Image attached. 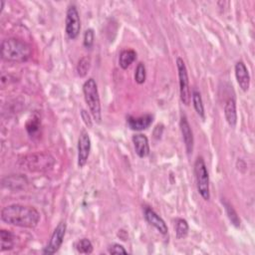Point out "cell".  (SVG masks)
<instances>
[{
	"label": "cell",
	"instance_id": "9c48e42d",
	"mask_svg": "<svg viewBox=\"0 0 255 255\" xmlns=\"http://www.w3.org/2000/svg\"><path fill=\"white\" fill-rule=\"evenodd\" d=\"M91 151V138L86 129H83L78 138V166L84 167Z\"/></svg>",
	"mask_w": 255,
	"mask_h": 255
},
{
	"label": "cell",
	"instance_id": "2e32d148",
	"mask_svg": "<svg viewBox=\"0 0 255 255\" xmlns=\"http://www.w3.org/2000/svg\"><path fill=\"white\" fill-rule=\"evenodd\" d=\"M26 183H27L26 177L22 176L20 174H13V175H10V176H6L2 180V185L4 187L10 188V189L23 188Z\"/></svg>",
	"mask_w": 255,
	"mask_h": 255
},
{
	"label": "cell",
	"instance_id": "5b68a950",
	"mask_svg": "<svg viewBox=\"0 0 255 255\" xmlns=\"http://www.w3.org/2000/svg\"><path fill=\"white\" fill-rule=\"evenodd\" d=\"M194 173L198 193L204 200H209V174L202 156H198L194 162Z\"/></svg>",
	"mask_w": 255,
	"mask_h": 255
},
{
	"label": "cell",
	"instance_id": "7402d4cb",
	"mask_svg": "<svg viewBox=\"0 0 255 255\" xmlns=\"http://www.w3.org/2000/svg\"><path fill=\"white\" fill-rule=\"evenodd\" d=\"M90 68H91V58L89 56L82 57L78 61V64H77V67H76V71H77L78 76L81 77V78L85 77L88 74Z\"/></svg>",
	"mask_w": 255,
	"mask_h": 255
},
{
	"label": "cell",
	"instance_id": "83f0119b",
	"mask_svg": "<svg viewBox=\"0 0 255 255\" xmlns=\"http://www.w3.org/2000/svg\"><path fill=\"white\" fill-rule=\"evenodd\" d=\"M81 117H82V120L84 121L85 125L89 128L92 127V120H91V117L90 115L88 114V112L86 110H82L81 111Z\"/></svg>",
	"mask_w": 255,
	"mask_h": 255
},
{
	"label": "cell",
	"instance_id": "e0dca14e",
	"mask_svg": "<svg viewBox=\"0 0 255 255\" xmlns=\"http://www.w3.org/2000/svg\"><path fill=\"white\" fill-rule=\"evenodd\" d=\"M136 59V52L132 49H125L120 53L119 65L122 69H128Z\"/></svg>",
	"mask_w": 255,
	"mask_h": 255
},
{
	"label": "cell",
	"instance_id": "4316f807",
	"mask_svg": "<svg viewBox=\"0 0 255 255\" xmlns=\"http://www.w3.org/2000/svg\"><path fill=\"white\" fill-rule=\"evenodd\" d=\"M109 253H111V254H127L128 252L123 245L115 243L109 248Z\"/></svg>",
	"mask_w": 255,
	"mask_h": 255
},
{
	"label": "cell",
	"instance_id": "5bb4252c",
	"mask_svg": "<svg viewBox=\"0 0 255 255\" xmlns=\"http://www.w3.org/2000/svg\"><path fill=\"white\" fill-rule=\"evenodd\" d=\"M132 143L134 146V151L139 157H145L149 154V143L146 135L142 133H135L132 135Z\"/></svg>",
	"mask_w": 255,
	"mask_h": 255
},
{
	"label": "cell",
	"instance_id": "4fadbf2b",
	"mask_svg": "<svg viewBox=\"0 0 255 255\" xmlns=\"http://www.w3.org/2000/svg\"><path fill=\"white\" fill-rule=\"evenodd\" d=\"M153 117L149 114H145L140 117H132V116H128L127 117V124L128 128L132 130H143L149 128V126L152 124Z\"/></svg>",
	"mask_w": 255,
	"mask_h": 255
},
{
	"label": "cell",
	"instance_id": "277c9868",
	"mask_svg": "<svg viewBox=\"0 0 255 255\" xmlns=\"http://www.w3.org/2000/svg\"><path fill=\"white\" fill-rule=\"evenodd\" d=\"M84 98L87 106L91 112L93 119L97 123H101L102 111H101V101L98 91V85L93 78L88 79L83 85Z\"/></svg>",
	"mask_w": 255,
	"mask_h": 255
},
{
	"label": "cell",
	"instance_id": "6da1fadb",
	"mask_svg": "<svg viewBox=\"0 0 255 255\" xmlns=\"http://www.w3.org/2000/svg\"><path fill=\"white\" fill-rule=\"evenodd\" d=\"M0 216L5 223L23 228H35L40 221V213L35 207L22 204L3 207Z\"/></svg>",
	"mask_w": 255,
	"mask_h": 255
},
{
	"label": "cell",
	"instance_id": "ba28073f",
	"mask_svg": "<svg viewBox=\"0 0 255 255\" xmlns=\"http://www.w3.org/2000/svg\"><path fill=\"white\" fill-rule=\"evenodd\" d=\"M66 229H67V224L65 221H61L58 223V225L56 226V228L54 229V231L50 237L48 244L43 249L44 254L52 255L60 249V247L62 246L63 241H64Z\"/></svg>",
	"mask_w": 255,
	"mask_h": 255
},
{
	"label": "cell",
	"instance_id": "ffe728a7",
	"mask_svg": "<svg viewBox=\"0 0 255 255\" xmlns=\"http://www.w3.org/2000/svg\"><path fill=\"white\" fill-rule=\"evenodd\" d=\"M221 202H222V204H223V206H224V209H225V211H226V214H227V216H228V218H229L231 224H232L233 226H235V227H239L241 221H240V218H239L237 212H236L235 209L233 208V206H232L227 200H225V199H222Z\"/></svg>",
	"mask_w": 255,
	"mask_h": 255
},
{
	"label": "cell",
	"instance_id": "52a82bcc",
	"mask_svg": "<svg viewBox=\"0 0 255 255\" xmlns=\"http://www.w3.org/2000/svg\"><path fill=\"white\" fill-rule=\"evenodd\" d=\"M65 31L69 39H76L81 31V20L78 9L75 5H70L66 13Z\"/></svg>",
	"mask_w": 255,
	"mask_h": 255
},
{
	"label": "cell",
	"instance_id": "44dd1931",
	"mask_svg": "<svg viewBox=\"0 0 255 255\" xmlns=\"http://www.w3.org/2000/svg\"><path fill=\"white\" fill-rule=\"evenodd\" d=\"M175 236L177 239H182L184 238L189 230V226L188 223L185 219L183 218H176L175 219Z\"/></svg>",
	"mask_w": 255,
	"mask_h": 255
},
{
	"label": "cell",
	"instance_id": "d4e9b609",
	"mask_svg": "<svg viewBox=\"0 0 255 255\" xmlns=\"http://www.w3.org/2000/svg\"><path fill=\"white\" fill-rule=\"evenodd\" d=\"M95 40V32L92 28H89L84 33V39H83V45L86 49H91L94 45Z\"/></svg>",
	"mask_w": 255,
	"mask_h": 255
},
{
	"label": "cell",
	"instance_id": "8fae6325",
	"mask_svg": "<svg viewBox=\"0 0 255 255\" xmlns=\"http://www.w3.org/2000/svg\"><path fill=\"white\" fill-rule=\"evenodd\" d=\"M179 127L182 134V139L185 145V149L187 154H191L193 151V145H194V138H193V132L191 129V127L187 121V118L182 115L179 122Z\"/></svg>",
	"mask_w": 255,
	"mask_h": 255
},
{
	"label": "cell",
	"instance_id": "30bf717a",
	"mask_svg": "<svg viewBox=\"0 0 255 255\" xmlns=\"http://www.w3.org/2000/svg\"><path fill=\"white\" fill-rule=\"evenodd\" d=\"M143 216L144 219L149 223L151 226H153L160 234L165 235L168 232V228L164 220L150 207H144L143 210Z\"/></svg>",
	"mask_w": 255,
	"mask_h": 255
},
{
	"label": "cell",
	"instance_id": "8992f818",
	"mask_svg": "<svg viewBox=\"0 0 255 255\" xmlns=\"http://www.w3.org/2000/svg\"><path fill=\"white\" fill-rule=\"evenodd\" d=\"M176 68L178 72V83H179V95L180 100L185 106H189L191 100V94L189 89V81L187 69L184 61L180 58H176Z\"/></svg>",
	"mask_w": 255,
	"mask_h": 255
},
{
	"label": "cell",
	"instance_id": "9a60e30c",
	"mask_svg": "<svg viewBox=\"0 0 255 255\" xmlns=\"http://www.w3.org/2000/svg\"><path fill=\"white\" fill-rule=\"evenodd\" d=\"M224 116L227 124L230 127H235L237 123V112H236V102L233 98H229L224 105Z\"/></svg>",
	"mask_w": 255,
	"mask_h": 255
},
{
	"label": "cell",
	"instance_id": "d6986e66",
	"mask_svg": "<svg viewBox=\"0 0 255 255\" xmlns=\"http://www.w3.org/2000/svg\"><path fill=\"white\" fill-rule=\"evenodd\" d=\"M191 99H192V104H193V108L196 112V114L204 120L205 118V112H204V106H203V101L201 98V94L199 91H197L196 89L192 90V94H191Z\"/></svg>",
	"mask_w": 255,
	"mask_h": 255
},
{
	"label": "cell",
	"instance_id": "cb8c5ba5",
	"mask_svg": "<svg viewBox=\"0 0 255 255\" xmlns=\"http://www.w3.org/2000/svg\"><path fill=\"white\" fill-rule=\"evenodd\" d=\"M145 78H146V70H145V66L143 63L139 62L135 68V72H134V81L138 84L141 85L145 82Z\"/></svg>",
	"mask_w": 255,
	"mask_h": 255
},
{
	"label": "cell",
	"instance_id": "7a4b0ae2",
	"mask_svg": "<svg viewBox=\"0 0 255 255\" xmlns=\"http://www.w3.org/2000/svg\"><path fill=\"white\" fill-rule=\"evenodd\" d=\"M31 55V46L21 39L7 38L1 43V58L6 62H26Z\"/></svg>",
	"mask_w": 255,
	"mask_h": 255
},
{
	"label": "cell",
	"instance_id": "603a6c76",
	"mask_svg": "<svg viewBox=\"0 0 255 255\" xmlns=\"http://www.w3.org/2000/svg\"><path fill=\"white\" fill-rule=\"evenodd\" d=\"M76 249L79 253L90 254L93 252V244L88 238H82L76 243Z\"/></svg>",
	"mask_w": 255,
	"mask_h": 255
},
{
	"label": "cell",
	"instance_id": "ac0fdd59",
	"mask_svg": "<svg viewBox=\"0 0 255 255\" xmlns=\"http://www.w3.org/2000/svg\"><path fill=\"white\" fill-rule=\"evenodd\" d=\"M0 239H1V251L11 250L14 248L16 243V236L11 231L6 229H1Z\"/></svg>",
	"mask_w": 255,
	"mask_h": 255
},
{
	"label": "cell",
	"instance_id": "7c38bea8",
	"mask_svg": "<svg viewBox=\"0 0 255 255\" xmlns=\"http://www.w3.org/2000/svg\"><path fill=\"white\" fill-rule=\"evenodd\" d=\"M236 81L243 92H247L250 87V75L244 62L238 61L234 67Z\"/></svg>",
	"mask_w": 255,
	"mask_h": 255
},
{
	"label": "cell",
	"instance_id": "3957f363",
	"mask_svg": "<svg viewBox=\"0 0 255 255\" xmlns=\"http://www.w3.org/2000/svg\"><path fill=\"white\" fill-rule=\"evenodd\" d=\"M55 164V158L48 152H36L25 155L19 160V165L32 172L50 170Z\"/></svg>",
	"mask_w": 255,
	"mask_h": 255
},
{
	"label": "cell",
	"instance_id": "484cf974",
	"mask_svg": "<svg viewBox=\"0 0 255 255\" xmlns=\"http://www.w3.org/2000/svg\"><path fill=\"white\" fill-rule=\"evenodd\" d=\"M39 127H40V123H39V119H31L29 120V122L26 125V129L28 131V133L30 135L35 134L38 130H39Z\"/></svg>",
	"mask_w": 255,
	"mask_h": 255
}]
</instances>
